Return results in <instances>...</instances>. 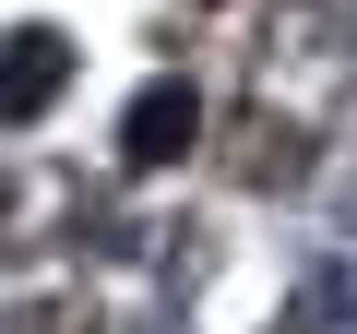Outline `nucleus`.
I'll return each instance as SVG.
<instances>
[{
	"mask_svg": "<svg viewBox=\"0 0 357 334\" xmlns=\"http://www.w3.org/2000/svg\"><path fill=\"white\" fill-rule=\"evenodd\" d=\"M60 84H72V36L60 24H13L0 36V119H36Z\"/></svg>",
	"mask_w": 357,
	"mask_h": 334,
	"instance_id": "nucleus-1",
	"label": "nucleus"
},
{
	"mask_svg": "<svg viewBox=\"0 0 357 334\" xmlns=\"http://www.w3.org/2000/svg\"><path fill=\"white\" fill-rule=\"evenodd\" d=\"M191 131H203V96L191 84H143L131 119H119V155L131 167H167V155H191Z\"/></svg>",
	"mask_w": 357,
	"mask_h": 334,
	"instance_id": "nucleus-2",
	"label": "nucleus"
}]
</instances>
